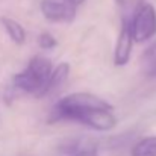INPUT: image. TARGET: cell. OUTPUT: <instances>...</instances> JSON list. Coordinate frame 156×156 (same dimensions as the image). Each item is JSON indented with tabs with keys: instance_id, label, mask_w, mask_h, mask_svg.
Instances as JSON below:
<instances>
[{
	"instance_id": "cell-1",
	"label": "cell",
	"mask_w": 156,
	"mask_h": 156,
	"mask_svg": "<svg viewBox=\"0 0 156 156\" xmlns=\"http://www.w3.org/2000/svg\"><path fill=\"white\" fill-rule=\"evenodd\" d=\"M94 109H112V106L100 99L96 94L91 93H73L61 99L53 106L52 121L58 120H73L77 121V118L90 111Z\"/></svg>"
},
{
	"instance_id": "cell-9",
	"label": "cell",
	"mask_w": 156,
	"mask_h": 156,
	"mask_svg": "<svg viewBox=\"0 0 156 156\" xmlns=\"http://www.w3.org/2000/svg\"><path fill=\"white\" fill-rule=\"evenodd\" d=\"M130 156H156V136L140 140L130 150Z\"/></svg>"
},
{
	"instance_id": "cell-10",
	"label": "cell",
	"mask_w": 156,
	"mask_h": 156,
	"mask_svg": "<svg viewBox=\"0 0 156 156\" xmlns=\"http://www.w3.org/2000/svg\"><path fill=\"white\" fill-rule=\"evenodd\" d=\"M141 65H143V71L147 76L156 77V43H153L146 52L143 53Z\"/></svg>"
},
{
	"instance_id": "cell-7",
	"label": "cell",
	"mask_w": 156,
	"mask_h": 156,
	"mask_svg": "<svg viewBox=\"0 0 156 156\" xmlns=\"http://www.w3.org/2000/svg\"><path fill=\"white\" fill-rule=\"evenodd\" d=\"M68 74H70V65L67 62H61L59 65H56L53 68L52 74L49 77V82L41 94V97H46V96H50L55 91H58L68 79Z\"/></svg>"
},
{
	"instance_id": "cell-12",
	"label": "cell",
	"mask_w": 156,
	"mask_h": 156,
	"mask_svg": "<svg viewBox=\"0 0 156 156\" xmlns=\"http://www.w3.org/2000/svg\"><path fill=\"white\" fill-rule=\"evenodd\" d=\"M65 2H67V3H70L71 6H74V8H76V6L82 5V3H83L85 0H65Z\"/></svg>"
},
{
	"instance_id": "cell-8",
	"label": "cell",
	"mask_w": 156,
	"mask_h": 156,
	"mask_svg": "<svg viewBox=\"0 0 156 156\" xmlns=\"http://www.w3.org/2000/svg\"><path fill=\"white\" fill-rule=\"evenodd\" d=\"M0 23L3 24L6 34L9 35V38H11L15 44H23V43L26 41L24 27H23L18 21H15V20H12V18H8V17H2V18H0Z\"/></svg>"
},
{
	"instance_id": "cell-5",
	"label": "cell",
	"mask_w": 156,
	"mask_h": 156,
	"mask_svg": "<svg viewBox=\"0 0 156 156\" xmlns=\"http://www.w3.org/2000/svg\"><path fill=\"white\" fill-rule=\"evenodd\" d=\"M41 12L47 20L58 21V23H70L73 21L76 15L74 6H71L67 2H59V0H43Z\"/></svg>"
},
{
	"instance_id": "cell-2",
	"label": "cell",
	"mask_w": 156,
	"mask_h": 156,
	"mask_svg": "<svg viewBox=\"0 0 156 156\" xmlns=\"http://www.w3.org/2000/svg\"><path fill=\"white\" fill-rule=\"evenodd\" d=\"M52 71V62L47 58L34 56L29 61L27 67L12 77V83L17 90L23 93H29V94H35L37 97H41Z\"/></svg>"
},
{
	"instance_id": "cell-3",
	"label": "cell",
	"mask_w": 156,
	"mask_h": 156,
	"mask_svg": "<svg viewBox=\"0 0 156 156\" xmlns=\"http://www.w3.org/2000/svg\"><path fill=\"white\" fill-rule=\"evenodd\" d=\"M130 29L133 40L136 43L149 41L156 35V9L153 5L144 3L141 5L133 18L130 20Z\"/></svg>"
},
{
	"instance_id": "cell-4",
	"label": "cell",
	"mask_w": 156,
	"mask_h": 156,
	"mask_svg": "<svg viewBox=\"0 0 156 156\" xmlns=\"http://www.w3.org/2000/svg\"><path fill=\"white\" fill-rule=\"evenodd\" d=\"M133 35L130 29V20H123L121 30L115 44V52H114V64L117 67H123L129 62L130 53H132V44H133Z\"/></svg>"
},
{
	"instance_id": "cell-6",
	"label": "cell",
	"mask_w": 156,
	"mask_h": 156,
	"mask_svg": "<svg viewBox=\"0 0 156 156\" xmlns=\"http://www.w3.org/2000/svg\"><path fill=\"white\" fill-rule=\"evenodd\" d=\"M59 152L64 156H97L99 146L90 138H71L61 144Z\"/></svg>"
},
{
	"instance_id": "cell-11",
	"label": "cell",
	"mask_w": 156,
	"mask_h": 156,
	"mask_svg": "<svg viewBox=\"0 0 156 156\" xmlns=\"http://www.w3.org/2000/svg\"><path fill=\"white\" fill-rule=\"evenodd\" d=\"M38 44H40L41 49L50 50V49H55V47L58 46V41H56V38L53 37L52 34L44 32V34H41V35L38 37Z\"/></svg>"
}]
</instances>
